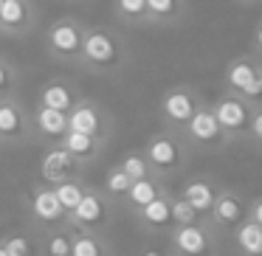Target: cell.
Masks as SVG:
<instances>
[{
  "label": "cell",
  "mask_w": 262,
  "mask_h": 256,
  "mask_svg": "<svg viewBox=\"0 0 262 256\" xmlns=\"http://www.w3.org/2000/svg\"><path fill=\"white\" fill-rule=\"evenodd\" d=\"M20 87V71L6 54H0V99L6 96H17Z\"/></svg>",
  "instance_id": "4dcf8cb0"
},
{
  "label": "cell",
  "mask_w": 262,
  "mask_h": 256,
  "mask_svg": "<svg viewBox=\"0 0 262 256\" xmlns=\"http://www.w3.org/2000/svg\"><path fill=\"white\" fill-rule=\"evenodd\" d=\"M37 175H40V183H46V186H59V183L68 180H85V166H79L68 155V149L62 144H57V147L42 149Z\"/></svg>",
  "instance_id": "9a60e30c"
},
{
  "label": "cell",
  "mask_w": 262,
  "mask_h": 256,
  "mask_svg": "<svg viewBox=\"0 0 262 256\" xmlns=\"http://www.w3.org/2000/svg\"><path fill=\"white\" fill-rule=\"evenodd\" d=\"M248 222H254V225L262 228V194L254 200H248Z\"/></svg>",
  "instance_id": "e575fe53"
},
{
  "label": "cell",
  "mask_w": 262,
  "mask_h": 256,
  "mask_svg": "<svg viewBox=\"0 0 262 256\" xmlns=\"http://www.w3.org/2000/svg\"><path fill=\"white\" fill-rule=\"evenodd\" d=\"M40 26V9L34 0H3L0 6V37L23 40Z\"/></svg>",
  "instance_id": "5bb4252c"
},
{
  "label": "cell",
  "mask_w": 262,
  "mask_h": 256,
  "mask_svg": "<svg viewBox=\"0 0 262 256\" xmlns=\"http://www.w3.org/2000/svg\"><path fill=\"white\" fill-rule=\"evenodd\" d=\"M113 14L124 26H147V0H113Z\"/></svg>",
  "instance_id": "484cf974"
},
{
  "label": "cell",
  "mask_w": 262,
  "mask_h": 256,
  "mask_svg": "<svg viewBox=\"0 0 262 256\" xmlns=\"http://www.w3.org/2000/svg\"><path fill=\"white\" fill-rule=\"evenodd\" d=\"M226 93H234L251 107H262V62L254 54H243L234 57L226 65V76H223Z\"/></svg>",
  "instance_id": "5b68a950"
},
{
  "label": "cell",
  "mask_w": 262,
  "mask_h": 256,
  "mask_svg": "<svg viewBox=\"0 0 262 256\" xmlns=\"http://www.w3.org/2000/svg\"><path fill=\"white\" fill-rule=\"evenodd\" d=\"M0 6H3V0H0Z\"/></svg>",
  "instance_id": "ab89813d"
},
{
  "label": "cell",
  "mask_w": 262,
  "mask_h": 256,
  "mask_svg": "<svg viewBox=\"0 0 262 256\" xmlns=\"http://www.w3.org/2000/svg\"><path fill=\"white\" fill-rule=\"evenodd\" d=\"M181 135H183V141L189 144L192 152H223L226 147H231L228 138H226V132L220 130V124H217L209 102L189 119V124L181 130Z\"/></svg>",
  "instance_id": "9c48e42d"
},
{
  "label": "cell",
  "mask_w": 262,
  "mask_h": 256,
  "mask_svg": "<svg viewBox=\"0 0 262 256\" xmlns=\"http://www.w3.org/2000/svg\"><path fill=\"white\" fill-rule=\"evenodd\" d=\"M130 62V45L110 26H88L79 54V68L96 76H116Z\"/></svg>",
  "instance_id": "6da1fadb"
},
{
  "label": "cell",
  "mask_w": 262,
  "mask_h": 256,
  "mask_svg": "<svg viewBox=\"0 0 262 256\" xmlns=\"http://www.w3.org/2000/svg\"><path fill=\"white\" fill-rule=\"evenodd\" d=\"M251 54L262 62V20H256L254 31H251Z\"/></svg>",
  "instance_id": "836d02e7"
},
{
  "label": "cell",
  "mask_w": 262,
  "mask_h": 256,
  "mask_svg": "<svg viewBox=\"0 0 262 256\" xmlns=\"http://www.w3.org/2000/svg\"><path fill=\"white\" fill-rule=\"evenodd\" d=\"M26 211H29L31 225L40 228V231L68 225V214H65V208L59 205L54 189L46 186V183H40V180H37L34 186L29 189V194H26Z\"/></svg>",
  "instance_id": "7c38bea8"
},
{
  "label": "cell",
  "mask_w": 262,
  "mask_h": 256,
  "mask_svg": "<svg viewBox=\"0 0 262 256\" xmlns=\"http://www.w3.org/2000/svg\"><path fill=\"white\" fill-rule=\"evenodd\" d=\"M169 211H172V228H186V225H198V222H203V217H200L194 208H189L175 192H172V200H169Z\"/></svg>",
  "instance_id": "1f68e13d"
},
{
  "label": "cell",
  "mask_w": 262,
  "mask_h": 256,
  "mask_svg": "<svg viewBox=\"0 0 262 256\" xmlns=\"http://www.w3.org/2000/svg\"><path fill=\"white\" fill-rule=\"evenodd\" d=\"M130 186H133V180L119 169V166H110V169L104 172V180L99 183V189H102V192L107 194V197L113 200L116 205H119L121 200H124V194L130 192Z\"/></svg>",
  "instance_id": "4316f807"
},
{
  "label": "cell",
  "mask_w": 262,
  "mask_h": 256,
  "mask_svg": "<svg viewBox=\"0 0 262 256\" xmlns=\"http://www.w3.org/2000/svg\"><path fill=\"white\" fill-rule=\"evenodd\" d=\"M138 149H141L144 160L149 166V175L158 177L161 183H169L175 177H181L194 155L189 149V144L183 141L181 132H172V130L152 132Z\"/></svg>",
  "instance_id": "7a4b0ae2"
},
{
  "label": "cell",
  "mask_w": 262,
  "mask_h": 256,
  "mask_svg": "<svg viewBox=\"0 0 262 256\" xmlns=\"http://www.w3.org/2000/svg\"><path fill=\"white\" fill-rule=\"evenodd\" d=\"M71 231H74V228H71ZM71 256H113V245L107 242V234L74 231Z\"/></svg>",
  "instance_id": "cb8c5ba5"
},
{
  "label": "cell",
  "mask_w": 262,
  "mask_h": 256,
  "mask_svg": "<svg viewBox=\"0 0 262 256\" xmlns=\"http://www.w3.org/2000/svg\"><path fill=\"white\" fill-rule=\"evenodd\" d=\"M65 3H85V0H65Z\"/></svg>",
  "instance_id": "74e56055"
},
{
  "label": "cell",
  "mask_w": 262,
  "mask_h": 256,
  "mask_svg": "<svg viewBox=\"0 0 262 256\" xmlns=\"http://www.w3.org/2000/svg\"><path fill=\"white\" fill-rule=\"evenodd\" d=\"M220 186L223 183H217L214 177H209V175H192L178 186L175 194L189 205V208H194L206 220L211 205H214V197H217V192H220Z\"/></svg>",
  "instance_id": "2e32d148"
},
{
  "label": "cell",
  "mask_w": 262,
  "mask_h": 256,
  "mask_svg": "<svg viewBox=\"0 0 262 256\" xmlns=\"http://www.w3.org/2000/svg\"><path fill=\"white\" fill-rule=\"evenodd\" d=\"M206 104V99L200 96L198 87L192 85H172L169 90H164L158 102V115L164 121V130H172V132H181L183 127L189 124L194 113Z\"/></svg>",
  "instance_id": "52a82bcc"
},
{
  "label": "cell",
  "mask_w": 262,
  "mask_h": 256,
  "mask_svg": "<svg viewBox=\"0 0 262 256\" xmlns=\"http://www.w3.org/2000/svg\"><path fill=\"white\" fill-rule=\"evenodd\" d=\"M141 256H169L166 250H158V248H144Z\"/></svg>",
  "instance_id": "d590c367"
},
{
  "label": "cell",
  "mask_w": 262,
  "mask_h": 256,
  "mask_svg": "<svg viewBox=\"0 0 262 256\" xmlns=\"http://www.w3.org/2000/svg\"><path fill=\"white\" fill-rule=\"evenodd\" d=\"M209 107L214 113L220 130L226 132L228 144L248 141V127H251V115H254V107L248 102H243L239 96L223 90L214 102H209Z\"/></svg>",
  "instance_id": "ba28073f"
},
{
  "label": "cell",
  "mask_w": 262,
  "mask_h": 256,
  "mask_svg": "<svg viewBox=\"0 0 262 256\" xmlns=\"http://www.w3.org/2000/svg\"><path fill=\"white\" fill-rule=\"evenodd\" d=\"M228 239H231L234 256H262V228L254 222L245 220L228 234Z\"/></svg>",
  "instance_id": "603a6c76"
},
{
  "label": "cell",
  "mask_w": 262,
  "mask_h": 256,
  "mask_svg": "<svg viewBox=\"0 0 262 256\" xmlns=\"http://www.w3.org/2000/svg\"><path fill=\"white\" fill-rule=\"evenodd\" d=\"M54 194H57L59 205L65 208V214H71V211L79 205V200L85 197V189L88 183L85 180H68V183H59V186H51Z\"/></svg>",
  "instance_id": "f546056e"
},
{
  "label": "cell",
  "mask_w": 262,
  "mask_h": 256,
  "mask_svg": "<svg viewBox=\"0 0 262 256\" xmlns=\"http://www.w3.org/2000/svg\"><path fill=\"white\" fill-rule=\"evenodd\" d=\"M166 183H161L158 177H144V180H136L130 186V192L124 194V200L119 203V211H124V214H136V211H141L144 205H149L152 200H158L161 194L166 192Z\"/></svg>",
  "instance_id": "44dd1931"
},
{
  "label": "cell",
  "mask_w": 262,
  "mask_h": 256,
  "mask_svg": "<svg viewBox=\"0 0 262 256\" xmlns=\"http://www.w3.org/2000/svg\"><path fill=\"white\" fill-rule=\"evenodd\" d=\"M234 3H239V6H262V0H234Z\"/></svg>",
  "instance_id": "8d00e7d4"
},
{
  "label": "cell",
  "mask_w": 262,
  "mask_h": 256,
  "mask_svg": "<svg viewBox=\"0 0 262 256\" xmlns=\"http://www.w3.org/2000/svg\"><path fill=\"white\" fill-rule=\"evenodd\" d=\"M116 166H119V169L124 172L133 183L144 180V177H152V175H149L147 160H144V155H141V149H127V152L119 158V164H116Z\"/></svg>",
  "instance_id": "83f0119b"
},
{
  "label": "cell",
  "mask_w": 262,
  "mask_h": 256,
  "mask_svg": "<svg viewBox=\"0 0 262 256\" xmlns=\"http://www.w3.org/2000/svg\"><path fill=\"white\" fill-rule=\"evenodd\" d=\"M85 31L88 26L79 17H59L48 26L46 31V51L51 59L62 65H74L79 68V54H82V42H85Z\"/></svg>",
  "instance_id": "277c9868"
},
{
  "label": "cell",
  "mask_w": 262,
  "mask_h": 256,
  "mask_svg": "<svg viewBox=\"0 0 262 256\" xmlns=\"http://www.w3.org/2000/svg\"><path fill=\"white\" fill-rule=\"evenodd\" d=\"M189 0H147V26L175 29L186 20Z\"/></svg>",
  "instance_id": "ffe728a7"
},
{
  "label": "cell",
  "mask_w": 262,
  "mask_h": 256,
  "mask_svg": "<svg viewBox=\"0 0 262 256\" xmlns=\"http://www.w3.org/2000/svg\"><path fill=\"white\" fill-rule=\"evenodd\" d=\"M166 253L169 256H217L220 253V234L209 225V220L186 228H172L166 234Z\"/></svg>",
  "instance_id": "8992f818"
},
{
  "label": "cell",
  "mask_w": 262,
  "mask_h": 256,
  "mask_svg": "<svg viewBox=\"0 0 262 256\" xmlns=\"http://www.w3.org/2000/svg\"><path fill=\"white\" fill-rule=\"evenodd\" d=\"M29 113H31L34 144H46V147L62 144V138L68 135V115L57 113V110H48V107H40V104H34Z\"/></svg>",
  "instance_id": "e0dca14e"
},
{
  "label": "cell",
  "mask_w": 262,
  "mask_h": 256,
  "mask_svg": "<svg viewBox=\"0 0 262 256\" xmlns=\"http://www.w3.org/2000/svg\"><path fill=\"white\" fill-rule=\"evenodd\" d=\"M62 147L68 149V155L76 160L79 166H93L102 160L104 149H107V141H99V138H91V135H79V132H71L62 138Z\"/></svg>",
  "instance_id": "7402d4cb"
},
{
  "label": "cell",
  "mask_w": 262,
  "mask_h": 256,
  "mask_svg": "<svg viewBox=\"0 0 262 256\" xmlns=\"http://www.w3.org/2000/svg\"><path fill=\"white\" fill-rule=\"evenodd\" d=\"M79 99H82L79 87L71 79H62V76L48 79L46 85L40 87V93H37V104H40V107L57 110V113H65V115L74 110V104L79 102Z\"/></svg>",
  "instance_id": "d6986e66"
},
{
  "label": "cell",
  "mask_w": 262,
  "mask_h": 256,
  "mask_svg": "<svg viewBox=\"0 0 262 256\" xmlns=\"http://www.w3.org/2000/svg\"><path fill=\"white\" fill-rule=\"evenodd\" d=\"M71 239H74L71 225L48 228V231H42L40 256H71Z\"/></svg>",
  "instance_id": "d4e9b609"
},
{
  "label": "cell",
  "mask_w": 262,
  "mask_h": 256,
  "mask_svg": "<svg viewBox=\"0 0 262 256\" xmlns=\"http://www.w3.org/2000/svg\"><path fill=\"white\" fill-rule=\"evenodd\" d=\"M34 144L31 113L17 96L0 99V147H26Z\"/></svg>",
  "instance_id": "30bf717a"
},
{
  "label": "cell",
  "mask_w": 262,
  "mask_h": 256,
  "mask_svg": "<svg viewBox=\"0 0 262 256\" xmlns=\"http://www.w3.org/2000/svg\"><path fill=\"white\" fill-rule=\"evenodd\" d=\"M0 256H9V253H6V250H3V245H0Z\"/></svg>",
  "instance_id": "f35d334b"
},
{
  "label": "cell",
  "mask_w": 262,
  "mask_h": 256,
  "mask_svg": "<svg viewBox=\"0 0 262 256\" xmlns=\"http://www.w3.org/2000/svg\"><path fill=\"white\" fill-rule=\"evenodd\" d=\"M68 130L79 132V135L99 138V141H110L116 124H113V115H110L102 104L88 99V96H82L79 102L74 104V110L68 113Z\"/></svg>",
  "instance_id": "8fae6325"
},
{
  "label": "cell",
  "mask_w": 262,
  "mask_h": 256,
  "mask_svg": "<svg viewBox=\"0 0 262 256\" xmlns=\"http://www.w3.org/2000/svg\"><path fill=\"white\" fill-rule=\"evenodd\" d=\"M209 225L214 228L217 234H231L237 225H243L248 220V197H245L239 189H231V186H220L214 197V205L209 211Z\"/></svg>",
  "instance_id": "4fadbf2b"
},
{
  "label": "cell",
  "mask_w": 262,
  "mask_h": 256,
  "mask_svg": "<svg viewBox=\"0 0 262 256\" xmlns=\"http://www.w3.org/2000/svg\"><path fill=\"white\" fill-rule=\"evenodd\" d=\"M119 217V205L107 197L99 186L88 183L85 197L79 200L74 211L68 214V225L74 231H91V234H107L110 225Z\"/></svg>",
  "instance_id": "3957f363"
},
{
  "label": "cell",
  "mask_w": 262,
  "mask_h": 256,
  "mask_svg": "<svg viewBox=\"0 0 262 256\" xmlns=\"http://www.w3.org/2000/svg\"><path fill=\"white\" fill-rule=\"evenodd\" d=\"M169 200H172V189H166L158 200H152L149 205H144L141 211L133 214L138 231L149 234V237H166L172 231V211H169Z\"/></svg>",
  "instance_id": "ac0fdd59"
},
{
  "label": "cell",
  "mask_w": 262,
  "mask_h": 256,
  "mask_svg": "<svg viewBox=\"0 0 262 256\" xmlns=\"http://www.w3.org/2000/svg\"><path fill=\"white\" fill-rule=\"evenodd\" d=\"M248 141L256 144L262 149V107H254V115H251V127H248Z\"/></svg>",
  "instance_id": "d6a6232c"
},
{
  "label": "cell",
  "mask_w": 262,
  "mask_h": 256,
  "mask_svg": "<svg viewBox=\"0 0 262 256\" xmlns=\"http://www.w3.org/2000/svg\"><path fill=\"white\" fill-rule=\"evenodd\" d=\"M0 245L9 256H40V248H37L34 239H29V234L23 231H14V234H6L0 237Z\"/></svg>",
  "instance_id": "f1b7e54d"
}]
</instances>
